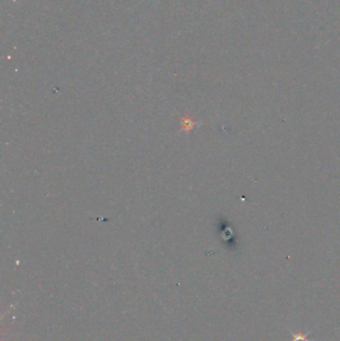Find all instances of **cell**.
<instances>
[{
	"mask_svg": "<svg viewBox=\"0 0 340 341\" xmlns=\"http://www.w3.org/2000/svg\"><path fill=\"white\" fill-rule=\"evenodd\" d=\"M183 125H184V129H191V128H193L194 124H193V122H192L191 120L184 119V120L183 121Z\"/></svg>",
	"mask_w": 340,
	"mask_h": 341,
	"instance_id": "1",
	"label": "cell"
}]
</instances>
